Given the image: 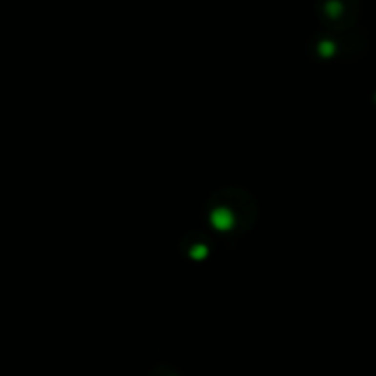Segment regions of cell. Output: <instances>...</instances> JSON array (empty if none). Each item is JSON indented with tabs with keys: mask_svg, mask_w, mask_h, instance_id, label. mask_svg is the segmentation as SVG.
I'll return each mask as SVG.
<instances>
[{
	"mask_svg": "<svg viewBox=\"0 0 376 376\" xmlns=\"http://www.w3.org/2000/svg\"><path fill=\"white\" fill-rule=\"evenodd\" d=\"M325 11H327V15L329 17L336 19V17L341 15L343 6H341V2H339V0H329V2H327V6H325Z\"/></svg>",
	"mask_w": 376,
	"mask_h": 376,
	"instance_id": "6da1fadb",
	"label": "cell"
}]
</instances>
